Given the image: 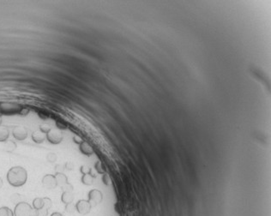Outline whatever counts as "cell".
<instances>
[{"mask_svg":"<svg viewBox=\"0 0 271 216\" xmlns=\"http://www.w3.org/2000/svg\"><path fill=\"white\" fill-rule=\"evenodd\" d=\"M10 136V130L6 126L0 125V142H5Z\"/></svg>","mask_w":271,"mask_h":216,"instance_id":"9c48e42d","label":"cell"},{"mask_svg":"<svg viewBox=\"0 0 271 216\" xmlns=\"http://www.w3.org/2000/svg\"><path fill=\"white\" fill-rule=\"evenodd\" d=\"M43 202H44V208L46 209H50L52 206V201L48 197L43 198Z\"/></svg>","mask_w":271,"mask_h":216,"instance_id":"d6986e66","label":"cell"},{"mask_svg":"<svg viewBox=\"0 0 271 216\" xmlns=\"http://www.w3.org/2000/svg\"><path fill=\"white\" fill-rule=\"evenodd\" d=\"M11 201H12V202L13 203H15V205L17 204V203H19V202H21V197H20V195L19 194H14L12 197H11Z\"/></svg>","mask_w":271,"mask_h":216,"instance_id":"603a6c76","label":"cell"},{"mask_svg":"<svg viewBox=\"0 0 271 216\" xmlns=\"http://www.w3.org/2000/svg\"><path fill=\"white\" fill-rule=\"evenodd\" d=\"M81 171H82V173H84V174H87L88 172L90 171V169H89L87 166H82L81 167Z\"/></svg>","mask_w":271,"mask_h":216,"instance_id":"83f0119b","label":"cell"},{"mask_svg":"<svg viewBox=\"0 0 271 216\" xmlns=\"http://www.w3.org/2000/svg\"><path fill=\"white\" fill-rule=\"evenodd\" d=\"M3 184H4V183H3V179L0 178V189L3 187Z\"/></svg>","mask_w":271,"mask_h":216,"instance_id":"1f68e13d","label":"cell"},{"mask_svg":"<svg viewBox=\"0 0 271 216\" xmlns=\"http://www.w3.org/2000/svg\"><path fill=\"white\" fill-rule=\"evenodd\" d=\"M12 135H13V136L16 140H18V141H23L28 136V131H27V129L25 127L16 126L13 129Z\"/></svg>","mask_w":271,"mask_h":216,"instance_id":"8992f818","label":"cell"},{"mask_svg":"<svg viewBox=\"0 0 271 216\" xmlns=\"http://www.w3.org/2000/svg\"><path fill=\"white\" fill-rule=\"evenodd\" d=\"M51 129H52L51 126H50L49 124H47V123H43V124H41V126H40V131H41V132L45 133V134H47Z\"/></svg>","mask_w":271,"mask_h":216,"instance_id":"ffe728a7","label":"cell"},{"mask_svg":"<svg viewBox=\"0 0 271 216\" xmlns=\"http://www.w3.org/2000/svg\"><path fill=\"white\" fill-rule=\"evenodd\" d=\"M0 216H14V212L8 207H1Z\"/></svg>","mask_w":271,"mask_h":216,"instance_id":"2e32d148","label":"cell"},{"mask_svg":"<svg viewBox=\"0 0 271 216\" xmlns=\"http://www.w3.org/2000/svg\"><path fill=\"white\" fill-rule=\"evenodd\" d=\"M42 184H43L45 188H46L48 190H53L58 186L55 176L52 175V174L45 175L42 179Z\"/></svg>","mask_w":271,"mask_h":216,"instance_id":"5b68a950","label":"cell"},{"mask_svg":"<svg viewBox=\"0 0 271 216\" xmlns=\"http://www.w3.org/2000/svg\"><path fill=\"white\" fill-rule=\"evenodd\" d=\"M74 200V195L72 192H63L61 196V201L64 204L71 203Z\"/></svg>","mask_w":271,"mask_h":216,"instance_id":"7c38bea8","label":"cell"},{"mask_svg":"<svg viewBox=\"0 0 271 216\" xmlns=\"http://www.w3.org/2000/svg\"><path fill=\"white\" fill-rule=\"evenodd\" d=\"M64 168L65 169H67V170H73V168H74V165H73V163L72 162H67V163H65V165H64Z\"/></svg>","mask_w":271,"mask_h":216,"instance_id":"4316f807","label":"cell"},{"mask_svg":"<svg viewBox=\"0 0 271 216\" xmlns=\"http://www.w3.org/2000/svg\"><path fill=\"white\" fill-rule=\"evenodd\" d=\"M47 214H48V209L43 208L39 210V216H47Z\"/></svg>","mask_w":271,"mask_h":216,"instance_id":"484cf974","label":"cell"},{"mask_svg":"<svg viewBox=\"0 0 271 216\" xmlns=\"http://www.w3.org/2000/svg\"><path fill=\"white\" fill-rule=\"evenodd\" d=\"M82 181L83 184H85L87 185H90V184H92V183H93V178L91 177V175L85 174V175H83V177H82Z\"/></svg>","mask_w":271,"mask_h":216,"instance_id":"e0dca14e","label":"cell"},{"mask_svg":"<svg viewBox=\"0 0 271 216\" xmlns=\"http://www.w3.org/2000/svg\"><path fill=\"white\" fill-rule=\"evenodd\" d=\"M32 139L35 143H42L44 142V141L46 139V134H45L43 132H41V131H36L33 132L32 134Z\"/></svg>","mask_w":271,"mask_h":216,"instance_id":"ba28073f","label":"cell"},{"mask_svg":"<svg viewBox=\"0 0 271 216\" xmlns=\"http://www.w3.org/2000/svg\"><path fill=\"white\" fill-rule=\"evenodd\" d=\"M33 208L28 202L21 201L15 205L14 216H31Z\"/></svg>","mask_w":271,"mask_h":216,"instance_id":"3957f363","label":"cell"},{"mask_svg":"<svg viewBox=\"0 0 271 216\" xmlns=\"http://www.w3.org/2000/svg\"><path fill=\"white\" fill-rule=\"evenodd\" d=\"M33 208L34 209H37V210H40V209H43V208H44L43 198L37 197V198H35V199H33Z\"/></svg>","mask_w":271,"mask_h":216,"instance_id":"9a60e30c","label":"cell"},{"mask_svg":"<svg viewBox=\"0 0 271 216\" xmlns=\"http://www.w3.org/2000/svg\"><path fill=\"white\" fill-rule=\"evenodd\" d=\"M55 178L58 186L62 187L68 183V179H67L66 175H64L63 173H56Z\"/></svg>","mask_w":271,"mask_h":216,"instance_id":"8fae6325","label":"cell"},{"mask_svg":"<svg viewBox=\"0 0 271 216\" xmlns=\"http://www.w3.org/2000/svg\"><path fill=\"white\" fill-rule=\"evenodd\" d=\"M50 216H63V214H62L61 213L55 212V213H52V214H51Z\"/></svg>","mask_w":271,"mask_h":216,"instance_id":"f546056e","label":"cell"},{"mask_svg":"<svg viewBox=\"0 0 271 216\" xmlns=\"http://www.w3.org/2000/svg\"><path fill=\"white\" fill-rule=\"evenodd\" d=\"M56 125H57V128H58V129H59L60 131H62V130H65V129L67 128L66 124L63 123V122H62V121H60V120H58V121H57Z\"/></svg>","mask_w":271,"mask_h":216,"instance_id":"d4e9b609","label":"cell"},{"mask_svg":"<svg viewBox=\"0 0 271 216\" xmlns=\"http://www.w3.org/2000/svg\"><path fill=\"white\" fill-rule=\"evenodd\" d=\"M79 140H80V139H79V138H78V137H76V136H75V137H74L75 142H77V143H80V142H81V141H79Z\"/></svg>","mask_w":271,"mask_h":216,"instance_id":"4dcf8cb0","label":"cell"},{"mask_svg":"<svg viewBox=\"0 0 271 216\" xmlns=\"http://www.w3.org/2000/svg\"><path fill=\"white\" fill-rule=\"evenodd\" d=\"M24 108L14 102H0V115H16L21 114Z\"/></svg>","mask_w":271,"mask_h":216,"instance_id":"7a4b0ae2","label":"cell"},{"mask_svg":"<svg viewBox=\"0 0 271 216\" xmlns=\"http://www.w3.org/2000/svg\"><path fill=\"white\" fill-rule=\"evenodd\" d=\"M31 216H39V210L34 209L33 208V209H32V213H31Z\"/></svg>","mask_w":271,"mask_h":216,"instance_id":"f1b7e54d","label":"cell"},{"mask_svg":"<svg viewBox=\"0 0 271 216\" xmlns=\"http://www.w3.org/2000/svg\"><path fill=\"white\" fill-rule=\"evenodd\" d=\"M16 143L13 141H6L4 143V150L6 152H13L16 149Z\"/></svg>","mask_w":271,"mask_h":216,"instance_id":"5bb4252c","label":"cell"},{"mask_svg":"<svg viewBox=\"0 0 271 216\" xmlns=\"http://www.w3.org/2000/svg\"><path fill=\"white\" fill-rule=\"evenodd\" d=\"M64 169H65V168H64V166H63V165L61 164L56 165L55 168H54L56 173H63Z\"/></svg>","mask_w":271,"mask_h":216,"instance_id":"cb8c5ba5","label":"cell"},{"mask_svg":"<svg viewBox=\"0 0 271 216\" xmlns=\"http://www.w3.org/2000/svg\"><path fill=\"white\" fill-rule=\"evenodd\" d=\"M46 139L52 144H59L63 141V133L58 128H52L46 134Z\"/></svg>","mask_w":271,"mask_h":216,"instance_id":"277c9868","label":"cell"},{"mask_svg":"<svg viewBox=\"0 0 271 216\" xmlns=\"http://www.w3.org/2000/svg\"><path fill=\"white\" fill-rule=\"evenodd\" d=\"M61 189L63 190V192H72L73 191V186L69 183H67L66 184L63 185L61 187Z\"/></svg>","mask_w":271,"mask_h":216,"instance_id":"44dd1931","label":"cell"},{"mask_svg":"<svg viewBox=\"0 0 271 216\" xmlns=\"http://www.w3.org/2000/svg\"><path fill=\"white\" fill-rule=\"evenodd\" d=\"M76 209V206H75L72 202L71 203H68V204H65V211L68 213H73L75 212V210Z\"/></svg>","mask_w":271,"mask_h":216,"instance_id":"7402d4cb","label":"cell"},{"mask_svg":"<svg viewBox=\"0 0 271 216\" xmlns=\"http://www.w3.org/2000/svg\"><path fill=\"white\" fill-rule=\"evenodd\" d=\"M46 160H47V161H49V162H51V163H54L55 161H57V160H58V156H57V154L54 153H49L47 155H46Z\"/></svg>","mask_w":271,"mask_h":216,"instance_id":"ac0fdd59","label":"cell"},{"mask_svg":"<svg viewBox=\"0 0 271 216\" xmlns=\"http://www.w3.org/2000/svg\"><path fill=\"white\" fill-rule=\"evenodd\" d=\"M80 150L82 151V153H83L86 155H91L93 153V149L90 147L88 142H83L81 143L80 145Z\"/></svg>","mask_w":271,"mask_h":216,"instance_id":"4fadbf2b","label":"cell"},{"mask_svg":"<svg viewBox=\"0 0 271 216\" xmlns=\"http://www.w3.org/2000/svg\"><path fill=\"white\" fill-rule=\"evenodd\" d=\"M76 208L80 214H87L90 210V205H89V201L81 200L76 203Z\"/></svg>","mask_w":271,"mask_h":216,"instance_id":"52a82bcc","label":"cell"},{"mask_svg":"<svg viewBox=\"0 0 271 216\" xmlns=\"http://www.w3.org/2000/svg\"><path fill=\"white\" fill-rule=\"evenodd\" d=\"M101 198H102V195L98 190H92L89 192V200L93 202L99 203L101 201Z\"/></svg>","mask_w":271,"mask_h":216,"instance_id":"30bf717a","label":"cell"},{"mask_svg":"<svg viewBox=\"0 0 271 216\" xmlns=\"http://www.w3.org/2000/svg\"><path fill=\"white\" fill-rule=\"evenodd\" d=\"M1 123H2V116H0V125H1Z\"/></svg>","mask_w":271,"mask_h":216,"instance_id":"d6a6232c","label":"cell"},{"mask_svg":"<svg viewBox=\"0 0 271 216\" xmlns=\"http://www.w3.org/2000/svg\"><path fill=\"white\" fill-rule=\"evenodd\" d=\"M27 179H28V172L26 169L20 166L11 167L7 172L8 183L11 186H22L26 184Z\"/></svg>","mask_w":271,"mask_h":216,"instance_id":"6da1fadb","label":"cell"}]
</instances>
